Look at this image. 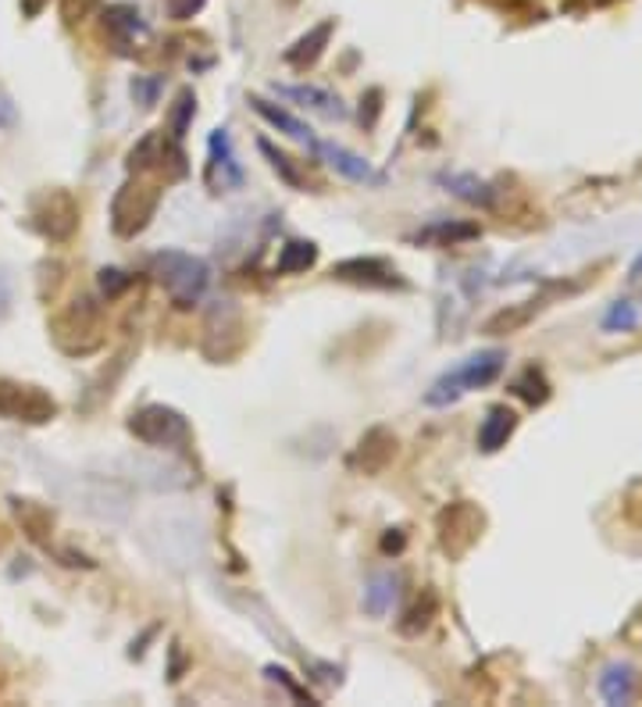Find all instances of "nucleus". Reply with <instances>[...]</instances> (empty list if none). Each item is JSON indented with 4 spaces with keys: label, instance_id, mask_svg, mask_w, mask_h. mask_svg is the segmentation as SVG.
<instances>
[{
    "label": "nucleus",
    "instance_id": "1",
    "mask_svg": "<svg viewBox=\"0 0 642 707\" xmlns=\"http://www.w3.org/2000/svg\"><path fill=\"white\" fill-rule=\"evenodd\" d=\"M503 365H507V351H500V347H489V351L471 354V357L461 361V365H453L450 372H442L439 379L428 386L425 404H428V408H447V404L461 400L464 394H471V389L493 386L500 379Z\"/></svg>",
    "mask_w": 642,
    "mask_h": 707
},
{
    "label": "nucleus",
    "instance_id": "2",
    "mask_svg": "<svg viewBox=\"0 0 642 707\" xmlns=\"http://www.w3.org/2000/svg\"><path fill=\"white\" fill-rule=\"evenodd\" d=\"M154 276L164 286V293L172 297V304L179 311H190L193 304H201V297L211 286V265L193 258L182 250H164L154 258Z\"/></svg>",
    "mask_w": 642,
    "mask_h": 707
},
{
    "label": "nucleus",
    "instance_id": "3",
    "mask_svg": "<svg viewBox=\"0 0 642 707\" xmlns=\"http://www.w3.org/2000/svg\"><path fill=\"white\" fill-rule=\"evenodd\" d=\"M54 343L65 354H94L104 343V311L94 297H79L72 300V308H65L54 319Z\"/></svg>",
    "mask_w": 642,
    "mask_h": 707
},
{
    "label": "nucleus",
    "instance_id": "4",
    "mask_svg": "<svg viewBox=\"0 0 642 707\" xmlns=\"http://www.w3.org/2000/svg\"><path fill=\"white\" fill-rule=\"evenodd\" d=\"M158 204H161V186L158 183H147V179H129L126 186L115 193L111 201V225L121 239H132L140 236L150 218L158 215Z\"/></svg>",
    "mask_w": 642,
    "mask_h": 707
},
{
    "label": "nucleus",
    "instance_id": "5",
    "mask_svg": "<svg viewBox=\"0 0 642 707\" xmlns=\"http://www.w3.org/2000/svg\"><path fill=\"white\" fill-rule=\"evenodd\" d=\"M129 432L147 447H182L190 440V422L182 418V411L168 408V404H147V408L132 411Z\"/></svg>",
    "mask_w": 642,
    "mask_h": 707
},
{
    "label": "nucleus",
    "instance_id": "6",
    "mask_svg": "<svg viewBox=\"0 0 642 707\" xmlns=\"http://www.w3.org/2000/svg\"><path fill=\"white\" fill-rule=\"evenodd\" d=\"M436 529H439L442 554L457 561V558H464V554L479 544V536L485 529V515L471 501H457L450 507H442Z\"/></svg>",
    "mask_w": 642,
    "mask_h": 707
},
{
    "label": "nucleus",
    "instance_id": "7",
    "mask_svg": "<svg viewBox=\"0 0 642 707\" xmlns=\"http://www.w3.org/2000/svg\"><path fill=\"white\" fill-rule=\"evenodd\" d=\"M57 415V400L40 386L0 379V418L25 426H47Z\"/></svg>",
    "mask_w": 642,
    "mask_h": 707
},
{
    "label": "nucleus",
    "instance_id": "8",
    "mask_svg": "<svg viewBox=\"0 0 642 707\" xmlns=\"http://www.w3.org/2000/svg\"><path fill=\"white\" fill-rule=\"evenodd\" d=\"M33 225L47 239H72V233L79 229V201L68 190L43 193L33 207Z\"/></svg>",
    "mask_w": 642,
    "mask_h": 707
},
{
    "label": "nucleus",
    "instance_id": "9",
    "mask_svg": "<svg viewBox=\"0 0 642 707\" xmlns=\"http://www.w3.org/2000/svg\"><path fill=\"white\" fill-rule=\"evenodd\" d=\"M311 150L318 158H325L329 169L340 172L343 179H350V183H361V186H382V183H386V175H382L372 161H364L361 154H354V150L335 147V143H321V140H314Z\"/></svg>",
    "mask_w": 642,
    "mask_h": 707
},
{
    "label": "nucleus",
    "instance_id": "10",
    "mask_svg": "<svg viewBox=\"0 0 642 707\" xmlns=\"http://www.w3.org/2000/svg\"><path fill=\"white\" fill-rule=\"evenodd\" d=\"M207 150H211V161H207V183L214 190H239L243 186V169L236 161V150H233V140H228V129H214L211 140H207Z\"/></svg>",
    "mask_w": 642,
    "mask_h": 707
},
{
    "label": "nucleus",
    "instance_id": "11",
    "mask_svg": "<svg viewBox=\"0 0 642 707\" xmlns=\"http://www.w3.org/2000/svg\"><path fill=\"white\" fill-rule=\"evenodd\" d=\"M172 140H175V137H168L164 129L147 132V137L129 150V172L147 175V172H158V169L164 172V164H168V161L182 164V150H179Z\"/></svg>",
    "mask_w": 642,
    "mask_h": 707
},
{
    "label": "nucleus",
    "instance_id": "12",
    "mask_svg": "<svg viewBox=\"0 0 642 707\" xmlns=\"http://www.w3.org/2000/svg\"><path fill=\"white\" fill-rule=\"evenodd\" d=\"M396 458V436L389 429H368L361 436V443L354 450V469L364 472V475H378V472H386V464Z\"/></svg>",
    "mask_w": 642,
    "mask_h": 707
},
{
    "label": "nucleus",
    "instance_id": "13",
    "mask_svg": "<svg viewBox=\"0 0 642 707\" xmlns=\"http://www.w3.org/2000/svg\"><path fill=\"white\" fill-rule=\"evenodd\" d=\"M335 279L343 282H361V286H404L396 279V268L382 258H350V261H340L332 268Z\"/></svg>",
    "mask_w": 642,
    "mask_h": 707
},
{
    "label": "nucleus",
    "instance_id": "14",
    "mask_svg": "<svg viewBox=\"0 0 642 707\" xmlns=\"http://www.w3.org/2000/svg\"><path fill=\"white\" fill-rule=\"evenodd\" d=\"M635 694H639V672L629 665V661H614V665H607L600 672V697L607 704H614V707L632 704Z\"/></svg>",
    "mask_w": 642,
    "mask_h": 707
},
{
    "label": "nucleus",
    "instance_id": "15",
    "mask_svg": "<svg viewBox=\"0 0 642 707\" xmlns=\"http://www.w3.org/2000/svg\"><path fill=\"white\" fill-rule=\"evenodd\" d=\"M517 429V415L507 408V404H496V408H489L482 426H479V450L482 454H496L500 447H507V440Z\"/></svg>",
    "mask_w": 642,
    "mask_h": 707
},
{
    "label": "nucleus",
    "instance_id": "16",
    "mask_svg": "<svg viewBox=\"0 0 642 707\" xmlns=\"http://www.w3.org/2000/svg\"><path fill=\"white\" fill-rule=\"evenodd\" d=\"M335 33V22L329 19V22H321V25H314L311 33H303L293 47L286 51V65H293V68H311L321 54H325V47H329V36Z\"/></svg>",
    "mask_w": 642,
    "mask_h": 707
},
{
    "label": "nucleus",
    "instance_id": "17",
    "mask_svg": "<svg viewBox=\"0 0 642 707\" xmlns=\"http://www.w3.org/2000/svg\"><path fill=\"white\" fill-rule=\"evenodd\" d=\"M275 89H279L282 97L303 104V108L314 111V115H321V118H343V115H346V108L340 104V97L329 94V89H321V86H275Z\"/></svg>",
    "mask_w": 642,
    "mask_h": 707
},
{
    "label": "nucleus",
    "instance_id": "18",
    "mask_svg": "<svg viewBox=\"0 0 642 707\" xmlns=\"http://www.w3.org/2000/svg\"><path fill=\"white\" fill-rule=\"evenodd\" d=\"M439 183L447 186L453 197H461V201L475 204V207H493V201H496L493 186L482 183V179L471 175V172H447V175H439Z\"/></svg>",
    "mask_w": 642,
    "mask_h": 707
},
{
    "label": "nucleus",
    "instance_id": "19",
    "mask_svg": "<svg viewBox=\"0 0 642 707\" xmlns=\"http://www.w3.org/2000/svg\"><path fill=\"white\" fill-rule=\"evenodd\" d=\"M250 104H254V111L265 118V122H271L275 129H282L286 137H293L297 143H308V147L314 143V132L303 126L297 115H289L286 108H279V104H268L265 97H250Z\"/></svg>",
    "mask_w": 642,
    "mask_h": 707
},
{
    "label": "nucleus",
    "instance_id": "20",
    "mask_svg": "<svg viewBox=\"0 0 642 707\" xmlns=\"http://www.w3.org/2000/svg\"><path fill=\"white\" fill-rule=\"evenodd\" d=\"M104 25L111 29V36L121 40V43H132L136 36H147V33H150L147 22L140 19V11L129 8V4L107 8V11H104Z\"/></svg>",
    "mask_w": 642,
    "mask_h": 707
},
{
    "label": "nucleus",
    "instance_id": "21",
    "mask_svg": "<svg viewBox=\"0 0 642 707\" xmlns=\"http://www.w3.org/2000/svg\"><path fill=\"white\" fill-rule=\"evenodd\" d=\"M396 586H400V579H396L393 571H378V576H372L368 586H364V611L375 614V619L389 614L393 600H396Z\"/></svg>",
    "mask_w": 642,
    "mask_h": 707
},
{
    "label": "nucleus",
    "instance_id": "22",
    "mask_svg": "<svg viewBox=\"0 0 642 707\" xmlns=\"http://www.w3.org/2000/svg\"><path fill=\"white\" fill-rule=\"evenodd\" d=\"M535 311H539V304H535V300H525V304H514V308H503V311H496L493 319L482 325V333L485 336H511V333H517V329H525L532 322Z\"/></svg>",
    "mask_w": 642,
    "mask_h": 707
},
{
    "label": "nucleus",
    "instance_id": "23",
    "mask_svg": "<svg viewBox=\"0 0 642 707\" xmlns=\"http://www.w3.org/2000/svg\"><path fill=\"white\" fill-rule=\"evenodd\" d=\"M318 261V247L311 244V239H293V244H286L282 254H279V276H300V272H308V268Z\"/></svg>",
    "mask_w": 642,
    "mask_h": 707
},
{
    "label": "nucleus",
    "instance_id": "24",
    "mask_svg": "<svg viewBox=\"0 0 642 707\" xmlns=\"http://www.w3.org/2000/svg\"><path fill=\"white\" fill-rule=\"evenodd\" d=\"M14 515H19V522L25 525L29 539H36V544H47V533L54 529L51 511L36 507L33 501H14Z\"/></svg>",
    "mask_w": 642,
    "mask_h": 707
},
{
    "label": "nucleus",
    "instance_id": "25",
    "mask_svg": "<svg viewBox=\"0 0 642 707\" xmlns=\"http://www.w3.org/2000/svg\"><path fill=\"white\" fill-rule=\"evenodd\" d=\"M436 614H439V597H436L432 590H425V593L415 600V608H410V611L404 614L400 629H404L407 636H418V633H425L428 625H432Z\"/></svg>",
    "mask_w": 642,
    "mask_h": 707
},
{
    "label": "nucleus",
    "instance_id": "26",
    "mask_svg": "<svg viewBox=\"0 0 642 707\" xmlns=\"http://www.w3.org/2000/svg\"><path fill=\"white\" fill-rule=\"evenodd\" d=\"M511 389L528 404V408H543V404L549 400V383H546V375H543L539 368H525V372L514 379Z\"/></svg>",
    "mask_w": 642,
    "mask_h": 707
},
{
    "label": "nucleus",
    "instance_id": "27",
    "mask_svg": "<svg viewBox=\"0 0 642 707\" xmlns=\"http://www.w3.org/2000/svg\"><path fill=\"white\" fill-rule=\"evenodd\" d=\"M635 325H639V308L629 304V300H618V304H610V311L603 314L607 333H629Z\"/></svg>",
    "mask_w": 642,
    "mask_h": 707
},
{
    "label": "nucleus",
    "instance_id": "28",
    "mask_svg": "<svg viewBox=\"0 0 642 707\" xmlns=\"http://www.w3.org/2000/svg\"><path fill=\"white\" fill-rule=\"evenodd\" d=\"M196 111V97H193V89H179V97H175V111H172V137L182 140L186 137V126H190V118Z\"/></svg>",
    "mask_w": 642,
    "mask_h": 707
},
{
    "label": "nucleus",
    "instance_id": "29",
    "mask_svg": "<svg viewBox=\"0 0 642 707\" xmlns=\"http://www.w3.org/2000/svg\"><path fill=\"white\" fill-rule=\"evenodd\" d=\"M261 154L271 161V169L282 175V183H286V186H293V190H300V186H303L300 172H297L293 164H289V158H286V154H279V150H275L271 143H265V140H261Z\"/></svg>",
    "mask_w": 642,
    "mask_h": 707
},
{
    "label": "nucleus",
    "instance_id": "30",
    "mask_svg": "<svg viewBox=\"0 0 642 707\" xmlns=\"http://www.w3.org/2000/svg\"><path fill=\"white\" fill-rule=\"evenodd\" d=\"M479 236V225H432L425 229L418 239H442V244H457V239H475Z\"/></svg>",
    "mask_w": 642,
    "mask_h": 707
},
{
    "label": "nucleus",
    "instance_id": "31",
    "mask_svg": "<svg viewBox=\"0 0 642 707\" xmlns=\"http://www.w3.org/2000/svg\"><path fill=\"white\" fill-rule=\"evenodd\" d=\"M132 286V276L121 272V268H104L100 272V297L104 300H118Z\"/></svg>",
    "mask_w": 642,
    "mask_h": 707
},
{
    "label": "nucleus",
    "instance_id": "32",
    "mask_svg": "<svg viewBox=\"0 0 642 707\" xmlns=\"http://www.w3.org/2000/svg\"><path fill=\"white\" fill-rule=\"evenodd\" d=\"M164 11H168V19H175V22H190L193 14H201L207 0H161Z\"/></svg>",
    "mask_w": 642,
    "mask_h": 707
},
{
    "label": "nucleus",
    "instance_id": "33",
    "mask_svg": "<svg viewBox=\"0 0 642 707\" xmlns=\"http://www.w3.org/2000/svg\"><path fill=\"white\" fill-rule=\"evenodd\" d=\"M132 97L143 104V108H154V100H158V83H143V79H136L132 83Z\"/></svg>",
    "mask_w": 642,
    "mask_h": 707
},
{
    "label": "nucleus",
    "instance_id": "34",
    "mask_svg": "<svg viewBox=\"0 0 642 707\" xmlns=\"http://www.w3.org/2000/svg\"><path fill=\"white\" fill-rule=\"evenodd\" d=\"M393 533H396V529H393ZM382 550H386V554H389V550H393V554H396V550H404V536H400V533H396V536H386V539H382Z\"/></svg>",
    "mask_w": 642,
    "mask_h": 707
},
{
    "label": "nucleus",
    "instance_id": "35",
    "mask_svg": "<svg viewBox=\"0 0 642 707\" xmlns=\"http://www.w3.org/2000/svg\"><path fill=\"white\" fill-rule=\"evenodd\" d=\"M8 122H14V111H11V104L0 100V126H8Z\"/></svg>",
    "mask_w": 642,
    "mask_h": 707
},
{
    "label": "nucleus",
    "instance_id": "36",
    "mask_svg": "<svg viewBox=\"0 0 642 707\" xmlns=\"http://www.w3.org/2000/svg\"><path fill=\"white\" fill-rule=\"evenodd\" d=\"M639 276H642V254H639L635 265H632V279H639Z\"/></svg>",
    "mask_w": 642,
    "mask_h": 707
},
{
    "label": "nucleus",
    "instance_id": "37",
    "mask_svg": "<svg viewBox=\"0 0 642 707\" xmlns=\"http://www.w3.org/2000/svg\"><path fill=\"white\" fill-rule=\"evenodd\" d=\"M286 4H300V0H286Z\"/></svg>",
    "mask_w": 642,
    "mask_h": 707
}]
</instances>
